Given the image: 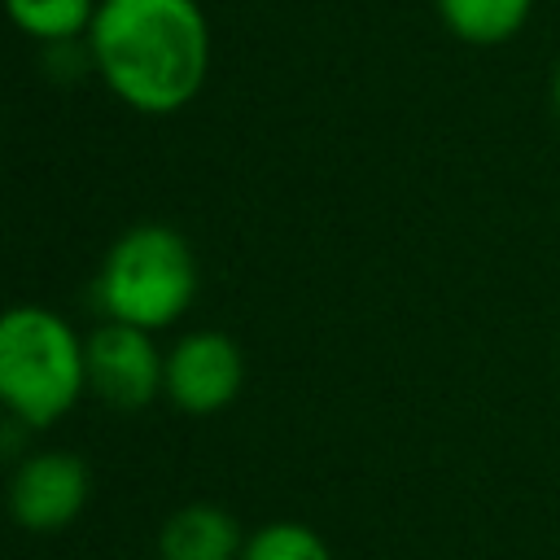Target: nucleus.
<instances>
[{"label":"nucleus","mask_w":560,"mask_h":560,"mask_svg":"<svg viewBox=\"0 0 560 560\" xmlns=\"http://www.w3.org/2000/svg\"><path fill=\"white\" fill-rule=\"evenodd\" d=\"M83 48L105 88L140 114L184 109L210 74V22L197 0H96Z\"/></svg>","instance_id":"1"},{"label":"nucleus","mask_w":560,"mask_h":560,"mask_svg":"<svg viewBox=\"0 0 560 560\" xmlns=\"http://www.w3.org/2000/svg\"><path fill=\"white\" fill-rule=\"evenodd\" d=\"M88 394L83 337L48 306L0 311V411L22 429H52Z\"/></svg>","instance_id":"2"},{"label":"nucleus","mask_w":560,"mask_h":560,"mask_svg":"<svg viewBox=\"0 0 560 560\" xmlns=\"http://www.w3.org/2000/svg\"><path fill=\"white\" fill-rule=\"evenodd\" d=\"M92 293L105 319L171 328L197 298V254L171 223H136L105 249Z\"/></svg>","instance_id":"3"},{"label":"nucleus","mask_w":560,"mask_h":560,"mask_svg":"<svg viewBox=\"0 0 560 560\" xmlns=\"http://www.w3.org/2000/svg\"><path fill=\"white\" fill-rule=\"evenodd\" d=\"M92 499V472L88 459L61 446L31 451L13 464L9 486H4V508L13 525L26 534H57L83 516Z\"/></svg>","instance_id":"4"},{"label":"nucleus","mask_w":560,"mask_h":560,"mask_svg":"<svg viewBox=\"0 0 560 560\" xmlns=\"http://www.w3.org/2000/svg\"><path fill=\"white\" fill-rule=\"evenodd\" d=\"M83 363H88V394H96L114 411H144L153 398H162L166 350H158L149 328L101 319L83 337Z\"/></svg>","instance_id":"5"},{"label":"nucleus","mask_w":560,"mask_h":560,"mask_svg":"<svg viewBox=\"0 0 560 560\" xmlns=\"http://www.w3.org/2000/svg\"><path fill=\"white\" fill-rule=\"evenodd\" d=\"M245 389V350L219 328L184 332L162 363V398L184 416H219Z\"/></svg>","instance_id":"6"},{"label":"nucleus","mask_w":560,"mask_h":560,"mask_svg":"<svg viewBox=\"0 0 560 560\" xmlns=\"http://www.w3.org/2000/svg\"><path fill=\"white\" fill-rule=\"evenodd\" d=\"M245 538L223 503H184L158 529V560H241Z\"/></svg>","instance_id":"7"},{"label":"nucleus","mask_w":560,"mask_h":560,"mask_svg":"<svg viewBox=\"0 0 560 560\" xmlns=\"http://www.w3.org/2000/svg\"><path fill=\"white\" fill-rule=\"evenodd\" d=\"M534 4L538 0H433V13L451 39L468 48H499L529 26Z\"/></svg>","instance_id":"8"},{"label":"nucleus","mask_w":560,"mask_h":560,"mask_svg":"<svg viewBox=\"0 0 560 560\" xmlns=\"http://www.w3.org/2000/svg\"><path fill=\"white\" fill-rule=\"evenodd\" d=\"M4 18L35 44H70L83 39L96 13V0H0Z\"/></svg>","instance_id":"9"},{"label":"nucleus","mask_w":560,"mask_h":560,"mask_svg":"<svg viewBox=\"0 0 560 560\" xmlns=\"http://www.w3.org/2000/svg\"><path fill=\"white\" fill-rule=\"evenodd\" d=\"M241 560H332V547L306 521H267L245 538Z\"/></svg>","instance_id":"10"},{"label":"nucleus","mask_w":560,"mask_h":560,"mask_svg":"<svg viewBox=\"0 0 560 560\" xmlns=\"http://www.w3.org/2000/svg\"><path fill=\"white\" fill-rule=\"evenodd\" d=\"M547 96H551V114H556V127H560V57H556V66H551V88H547Z\"/></svg>","instance_id":"11"}]
</instances>
